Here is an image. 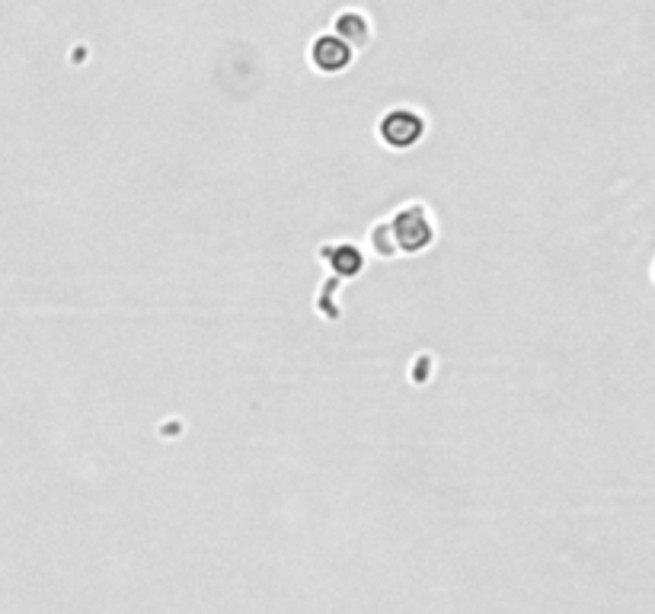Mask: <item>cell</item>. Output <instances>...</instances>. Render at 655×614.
Returning a JSON list of instances; mask_svg holds the SVG:
<instances>
[{"label":"cell","instance_id":"1","mask_svg":"<svg viewBox=\"0 0 655 614\" xmlns=\"http://www.w3.org/2000/svg\"><path fill=\"white\" fill-rule=\"evenodd\" d=\"M381 135L393 148H406V144H413L422 135V119L409 109H393L381 122Z\"/></svg>","mask_w":655,"mask_h":614},{"label":"cell","instance_id":"2","mask_svg":"<svg viewBox=\"0 0 655 614\" xmlns=\"http://www.w3.org/2000/svg\"><path fill=\"white\" fill-rule=\"evenodd\" d=\"M429 218L422 215V208H406V212L397 218V244L403 250H419L429 244Z\"/></svg>","mask_w":655,"mask_h":614},{"label":"cell","instance_id":"3","mask_svg":"<svg viewBox=\"0 0 655 614\" xmlns=\"http://www.w3.org/2000/svg\"><path fill=\"white\" fill-rule=\"evenodd\" d=\"M349 58H352V45H346L336 36H323L314 42V61L323 71H339L342 64H349Z\"/></svg>","mask_w":655,"mask_h":614},{"label":"cell","instance_id":"4","mask_svg":"<svg viewBox=\"0 0 655 614\" xmlns=\"http://www.w3.org/2000/svg\"><path fill=\"white\" fill-rule=\"evenodd\" d=\"M336 26H339V32H342V36H349V32H352V36H355V39H365V36H368V29H365V23H362V20H358V16H355V13H342V16H339V20H336Z\"/></svg>","mask_w":655,"mask_h":614}]
</instances>
